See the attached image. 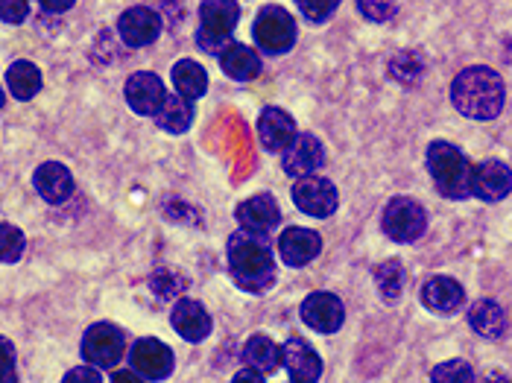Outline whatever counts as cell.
<instances>
[{"mask_svg": "<svg viewBox=\"0 0 512 383\" xmlns=\"http://www.w3.org/2000/svg\"><path fill=\"white\" fill-rule=\"evenodd\" d=\"M229 272L246 293H264L276 281V255L267 243V234L240 229L226 243Z\"/></svg>", "mask_w": 512, "mask_h": 383, "instance_id": "1", "label": "cell"}, {"mask_svg": "<svg viewBox=\"0 0 512 383\" xmlns=\"http://www.w3.org/2000/svg\"><path fill=\"white\" fill-rule=\"evenodd\" d=\"M451 103L460 115L472 120H495L504 112L507 85L498 71L486 65H472L463 68L451 82Z\"/></svg>", "mask_w": 512, "mask_h": 383, "instance_id": "2", "label": "cell"}, {"mask_svg": "<svg viewBox=\"0 0 512 383\" xmlns=\"http://www.w3.org/2000/svg\"><path fill=\"white\" fill-rule=\"evenodd\" d=\"M425 161H428V173L434 179L436 191L445 199L460 202V199L472 196L474 164L460 147H454L451 141H431Z\"/></svg>", "mask_w": 512, "mask_h": 383, "instance_id": "3", "label": "cell"}, {"mask_svg": "<svg viewBox=\"0 0 512 383\" xmlns=\"http://www.w3.org/2000/svg\"><path fill=\"white\" fill-rule=\"evenodd\" d=\"M240 21L237 0H202L199 6L197 44L202 53H223Z\"/></svg>", "mask_w": 512, "mask_h": 383, "instance_id": "4", "label": "cell"}, {"mask_svg": "<svg viewBox=\"0 0 512 383\" xmlns=\"http://www.w3.org/2000/svg\"><path fill=\"white\" fill-rule=\"evenodd\" d=\"M381 229L395 243H416L428 231V211L410 196H393L384 205Z\"/></svg>", "mask_w": 512, "mask_h": 383, "instance_id": "5", "label": "cell"}, {"mask_svg": "<svg viewBox=\"0 0 512 383\" xmlns=\"http://www.w3.org/2000/svg\"><path fill=\"white\" fill-rule=\"evenodd\" d=\"M252 39L255 44L270 53V56H284L293 50L296 44V21L287 9L281 6H264L258 15H255V24H252Z\"/></svg>", "mask_w": 512, "mask_h": 383, "instance_id": "6", "label": "cell"}, {"mask_svg": "<svg viewBox=\"0 0 512 383\" xmlns=\"http://www.w3.org/2000/svg\"><path fill=\"white\" fill-rule=\"evenodd\" d=\"M126 354V337L118 325L97 322L82 337V357L97 369H115Z\"/></svg>", "mask_w": 512, "mask_h": 383, "instance_id": "7", "label": "cell"}, {"mask_svg": "<svg viewBox=\"0 0 512 383\" xmlns=\"http://www.w3.org/2000/svg\"><path fill=\"white\" fill-rule=\"evenodd\" d=\"M299 316L316 334H337L346 322V305L337 293L316 290L311 296H305V302L299 307Z\"/></svg>", "mask_w": 512, "mask_h": 383, "instance_id": "8", "label": "cell"}, {"mask_svg": "<svg viewBox=\"0 0 512 383\" xmlns=\"http://www.w3.org/2000/svg\"><path fill=\"white\" fill-rule=\"evenodd\" d=\"M293 202L299 211H305L308 217H331L340 205V193L334 188V182L319 179V176H302L293 185Z\"/></svg>", "mask_w": 512, "mask_h": 383, "instance_id": "9", "label": "cell"}, {"mask_svg": "<svg viewBox=\"0 0 512 383\" xmlns=\"http://www.w3.org/2000/svg\"><path fill=\"white\" fill-rule=\"evenodd\" d=\"M129 363H132V369L144 381H167L173 375L176 357H173L170 345H164L161 340H153V337H144V340H138V343L132 345Z\"/></svg>", "mask_w": 512, "mask_h": 383, "instance_id": "10", "label": "cell"}, {"mask_svg": "<svg viewBox=\"0 0 512 383\" xmlns=\"http://www.w3.org/2000/svg\"><path fill=\"white\" fill-rule=\"evenodd\" d=\"M123 97H126V103H129V109L135 112V115H144V117H156L161 112V106L167 103V88H164V82L158 74H150V71H138V74H132V77L126 79V85H123Z\"/></svg>", "mask_w": 512, "mask_h": 383, "instance_id": "11", "label": "cell"}, {"mask_svg": "<svg viewBox=\"0 0 512 383\" xmlns=\"http://www.w3.org/2000/svg\"><path fill=\"white\" fill-rule=\"evenodd\" d=\"M161 27H164V18L150 6H129L118 18V36L126 47L153 44L161 36Z\"/></svg>", "mask_w": 512, "mask_h": 383, "instance_id": "12", "label": "cell"}, {"mask_svg": "<svg viewBox=\"0 0 512 383\" xmlns=\"http://www.w3.org/2000/svg\"><path fill=\"white\" fill-rule=\"evenodd\" d=\"M512 193V170L501 158H486L474 164L472 170V196L480 202H501Z\"/></svg>", "mask_w": 512, "mask_h": 383, "instance_id": "13", "label": "cell"}, {"mask_svg": "<svg viewBox=\"0 0 512 383\" xmlns=\"http://www.w3.org/2000/svg\"><path fill=\"white\" fill-rule=\"evenodd\" d=\"M325 164V147L316 138L314 132H302L296 135V141L281 153V167L287 176L302 179V176H314L316 170Z\"/></svg>", "mask_w": 512, "mask_h": 383, "instance_id": "14", "label": "cell"}, {"mask_svg": "<svg viewBox=\"0 0 512 383\" xmlns=\"http://www.w3.org/2000/svg\"><path fill=\"white\" fill-rule=\"evenodd\" d=\"M235 220L240 229L255 231V234H270L281 223V208L273 193H255L237 205Z\"/></svg>", "mask_w": 512, "mask_h": 383, "instance_id": "15", "label": "cell"}, {"mask_svg": "<svg viewBox=\"0 0 512 383\" xmlns=\"http://www.w3.org/2000/svg\"><path fill=\"white\" fill-rule=\"evenodd\" d=\"M296 135H299L296 120L287 115L284 109H278V106L261 109V117H258V138H261V144H264L267 153H284L296 141Z\"/></svg>", "mask_w": 512, "mask_h": 383, "instance_id": "16", "label": "cell"}, {"mask_svg": "<svg viewBox=\"0 0 512 383\" xmlns=\"http://www.w3.org/2000/svg\"><path fill=\"white\" fill-rule=\"evenodd\" d=\"M319 252H322V237L314 229L290 226L278 237V255L287 267H308Z\"/></svg>", "mask_w": 512, "mask_h": 383, "instance_id": "17", "label": "cell"}, {"mask_svg": "<svg viewBox=\"0 0 512 383\" xmlns=\"http://www.w3.org/2000/svg\"><path fill=\"white\" fill-rule=\"evenodd\" d=\"M170 325L185 343H202V340H208L214 322L197 299H179L173 305V313H170Z\"/></svg>", "mask_w": 512, "mask_h": 383, "instance_id": "18", "label": "cell"}, {"mask_svg": "<svg viewBox=\"0 0 512 383\" xmlns=\"http://www.w3.org/2000/svg\"><path fill=\"white\" fill-rule=\"evenodd\" d=\"M422 305L428 307L431 313L451 316V313H457L460 307L466 305V290L451 275H434L422 287Z\"/></svg>", "mask_w": 512, "mask_h": 383, "instance_id": "19", "label": "cell"}, {"mask_svg": "<svg viewBox=\"0 0 512 383\" xmlns=\"http://www.w3.org/2000/svg\"><path fill=\"white\" fill-rule=\"evenodd\" d=\"M33 185H36V193H39L44 202L62 205L74 193V176H71V170L65 164L44 161V164L36 167V173H33Z\"/></svg>", "mask_w": 512, "mask_h": 383, "instance_id": "20", "label": "cell"}, {"mask_svg": "<svg viewBox=\"0 0 512 383\" xmlns=\"http://www.w3.org/2000/svg\"><path fill=\"white\" fill-rule=\"evenodd\" d=\"M284 348V369L290 372V378L299 383H316L322 378V357L316 354V348L299 337H290Z\"/></svg>", "mask_w": 512, "mask_h": 383, "instance_id": "21", "label": "cell"}, {"mask_svg": "<svg viewBox=\"0 0 512 383\" xmlns=\"http://www.w3.org/2000/svg\"><path fill=\"white\" fill-rule=\"evenodd\" d=\"M217 59H220L223 74L229 79H235V82H249V79H255L261 74V56L252 47L240 44V41H229L226 50Z\"/></svg>", "mask_w": 512, "mask_h": 383, "instance_id": "22", "label": "cell"}, {"mask_svg": "<svg viewBox=\"0 0 512 383\" xmlns=\"http://www.w3.org/2000/svg\"><path fill=\"white\" fill-rule=\"evenodd\" d=\"M469 325L486 340H501L507 334V313L495 299H480L469 307Z\"/></svg>", "mask_w": 512, "mask_h": 383, "instance_id": "23", "label": "cell"}, {"mask_svg": "<svg viewBox=\"0 0 512 383\" xmlns=\"http://www.w3.org/2000/svg\"><path fill=\"white\" fill-rule=\"evenodd\" d=\"M243 363L261 375H273L278 366H284V348H278L270 337L255 334L243 345Z\"/></svg>", "mask_w": 512, "mask_h": 383, "instance_id": "24", "label": "cell"}, {"mask_svg": "<svg viewBox=\"0 0 512 383\" xmlns=\"http://www.w3.org/2000/svg\"><path fill=\"white\" fill-rule=\"evenodd\" d=\"M41 85H44V77H41L36 62L18 59V62L9 65V71H6V88H9L12 97H18V100H33L41 91Z\"/></svg>", "mask_w": 512, "mask_h": 383, "instance_id": "25", "label": "cell"}, {"mask_svg": "<svg viewBox=\"0 0 512 383\" xmlns=\"http://www.w3.org/2000/svg\"><path fill=\"white\" fill-rule=\"evenodd\" d=\"M156 123L158 129H164L170 135H185L194 126V100H188L182 94H170L156 115Z\"/></svg>", "mask_w": 512, "mask_h": 383, "instance_id": "26", "label": "cell"}, {"mask_svg": "<svg viewBox=\"0 0 512 383\" xmlns=\"http://www.w3.org/2000/svg\"><path fill=\"white\" fill-rule=\"evenodd\" d=\"M173 85H176V94L188 100H199L208 91V71L194 59H179L173 65Z\"/></svg>", "mask_w": 512, "mask_h": 383, "instance_id": "27", "label": "cell"}, {"mask_svg": "<svg viewBox=\"0 0 512 383\" xmlns=\"http://www.w3.org/2000/svg\"><path fill=\"white\" fill-rule=\"evenodd\" d=\"M390 77L401 85H416L425 77V59L419 50H401L390 59Z\"/></svg>", "mask_w": 512, "mask_h": 383, "instance_id": "28", "label": "cell"}, {"mask_svg": "<svg viewBox=\"0 0 512 383\" xmlns=\"http://www.w3.org/2000/svg\"><path fill=\"white\" fill-rule=\"evenodd\" d=\"M375 284L384 302H398L404 293V269L398 261H387L381 267H375Z\"/></svg>", "mask_w": 512, "mask_h": 383, "instance_id": "29", "label": "cell"}, {"mask_svg": "<svg viewBox=\"0 0 512 383\" xmlns=\"http://www.w3.org/2000/svg\"><path fill=\"white\" fill-rule=\"evenodd\" d=\"M24 249H27L24 231L18 229V226H12V223H3V226H0V252H3V261H6V264L21 261Z\"/></svg>", "mask_w": 512, "mask_h": 383, "instance_id": "30", "label": "cell"}, {"mask_svg": "<svg viewBox=\"0 0 512 383\" xmlns=\"http://www.w3.org/2000/svg\"><path fill=\"white\" fill-rule=\"evenodd\" d=\"M431 381L434 383H469L474 381L472 363L466 360H448L431 369Z\"/></svg>", "mask_w": 512, "mask_h": 383, "instance_id": "31", "label": "cell"}, {"mask_svg": "<svg viewBox=\"0 0 512 383\" xmlns=\"http://www.w3.org/2000/svg\"><path fill=\"white\" fill-rule=\"evenodd\" d=\"M357 9L372 24H387L398 15V0H357Z\"/></svg>", "mask_w": 512, "mask_h": 383, "instance_id": "32", "label": "cell"}, {"mask_svg": "<svg viewBox=\"0 0 512 383\" xmlns=\"http://www.w3.org/2000/svg\"><path fill=\"white\" fill-rule=\"evenodd\" d=\"M296 6L302 9V18H305V21H311V24H325V21L337 12L340 0H296Z\"/></svg>", "mask_w": 512, "mask_h": 383, "instance_id": "33", "label": "cell"}, {"mask_svg": "<svg viewBox=\"0 0 512 383\" xmlns=\"http://www.w3.org/2000/svg\"><path fill=\"white\" fill-rule=\"evenodd\" d=\"M185 284H188L185 278H179V275H173V272H167V269H161V272L153 275V290H156L158 296H164V299L176 296Z\"/></svg>", "mask_w": 512, "mask_h": 383, "instance_id": "34", "label": "cell"}, {"mask_svg": "<svg viewBox=\"0 0 512 383\" xmlns=\"http://www.w3.org/2000/svg\"><path fill=\"white\" fill-rule=\"evenodd\" d=\"M30 15V0H0L3 24H21Z\"/></svg>", "mask_w": 512, "mask_h": 383, "instance_id": "35", "label": "cell"}, {"mask_svg": "<svg viewBox=\"0 0 512 383\" xmlns=\"http://www.w3.org/2000/svg\"><path fill=\"white\" fill-rule=\"evenodd\" d=\"M100 369L97 366H77V369H71L62 381L65 383H100V375H97Z\"/></svg>", "mask_w": 512, "mask_h": 383, "instance_id": "36", "label": "cell"}, {"mask_svg": "<svg viewBox=\"0 0 512 383\" xmlns=\"http://www.w3.org/2000/svg\"><path fill=\"white\" fill-rule=\"evenodd\" d=\"M0 348H3V383H12L15 381V345L3 337Z\"/></svg>", "mask_w": 512, "mask_h": 383, "instance_id": "37", "label": "cell"}, {"mask_svg": "<svg viewBox=\"0 0 512 383\" xmlns=\"http://www.w3.org/2000/svg\"><path fill=\"white\" fill-rule=\"evenodd\" d=\"M74 3H77V0H39L41 9H44V12H50V15H62V12H68Z\"/></svg>", "mask_w": 512, "mask_h": 383, "instance_id": "38", "label": "cell"}, {"mask_svg": "<svg viewBox=\"0 0 512 383\" xmlns=\"http://www.w3.org/2000/svg\"><path fill=\"white\" fill-rule=\"evenodd\" d=\"M243 381H255V383H264V375L261 372H255V369H243V372H237L235 375V383H243Z\"/></svg>", "mask_w": 512, "mask_h": 383, "instance_id": "39", "label": "cell"}, {"mask_svg": "<svg viewBox=\"0 0 512 383\" xmlns=\"http://www.w3.org/2000/svg\"><path fill=\"white\" fill-rule=\"evenodd\" d=\"M112 381L115 383H138L141 381V375H135V369H132V372H118V375H112Z\"/></svg>", "mask_w": 512, "mask_h": 383, "instance_id": "40", "label": "cell"}]
</instances>
